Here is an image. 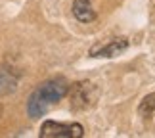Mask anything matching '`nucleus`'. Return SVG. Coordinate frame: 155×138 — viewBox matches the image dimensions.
Instances as JSON below:
<instances>
[{
	"instance_id": "nucleus-1",
	"label": "nucleus",
	"mask_w": 155,
	"mask_h": 138,
	"mask_svg": "<svg viewBox=\"0 0 155 138\" xmlns=\"http://www.w3.org/2000/svg\"><path fill=\"white\" fill-rule=\"evenodd\" d=\"M67 90H69V85L63 77H56V79L42 82L37 90L29 96V102H27L29 117L38 119V117L46 115L59 100H63V96L67 94Z\"/></svg>"
},
{
	"instance_id": "nucleus-2",
	"label": "nucleus",
	"mask_w": 155,
	"mask_h": 138,
	"mask_svg": "<svg viewBox=\"0 0 155 138\" xmlns=\"http://www.w3.org/2000/svg\"><path fill=\"white\" fill-rule=\"evenodd\" d=\"M69 100L71 107L75 111H84L88 107H92L98 100V88L92 85L90 81H79L75 85L69 86Z\"/></svg>"
},
{
	"instance_id": "nucleus-3",
	"label": "nucleus",
	"mask_w": 155,
	"mask_h": 138,
	"mask_svg": "<svg viewBox=\"0 0 155 138\" xmlns=\"http://www.w3.org/2000/svg\"><path fill=\"white\" fill-rule=\"evenodd\" d=\"M84 129L79 123L44 121L40 127V138H82Z\"/></svg>"
},
{
	"instance_id": "nucleus-4",
	"label": "nucleus",
	"mask_w": 155,
	"mask_h": 138,
	"mask_svg": "<svg viewBox=\"0 0 155 138\" xmlns=\"http://www.w3.org/2000/svg\"><path fill=\"white\" fill-rule=\"evenodd\" d=\"M128 48V40L119 37V39H111L105 44H96L90 48V56L92 58H113L117 54H121L123 50Z\"/></svg>"
},
{
	"instance_id": "nucleus-5",
	"label": "nucleus",
	"mask_w": 155,
	"mask_h": 138,
	"mask_svg": "<svg viewBox=\"0 0 155 138\" xmlns=\"http://www.w3.org/2000/svg\"><path fill=\"white\" fill-rule=\"evenodd\" d=\"M73 15L81 23H90L96 19V8H94L92 0H75L73 2Z\"/></svg>"
},
{
	"instance_id": "nucleus-6",
	"label": "nucleus",
	"mask_w": 155,
	"mask_h": 138,
	"mask_svg": "<svg viewBox=\"0 0 155 138\" xmlns=\"http://www.w3.org/2000/svg\"><path fill=\"white\" fill-rule=\"evenodd\" d=\"M17 88V75L8 67L0 65V96L12 94Z\"/></svg>"
},
{
	"instance_id": "nucleus-7",
	"label": "nucleus",
	"mask_w": 155,
	"mask_h": 138,
	"mask_svg": "<svg viewBox=\"0 0 155 138\" xmlns=\"http://www.w3.org/2000/svg\"><path fill=\"white\" fill-rule=\"evenodd\" d=\"M153 111H155V92L147 94L146 98L140 102V106H138V113H140V115H151Z\"/></svg>"
},
{
	"instance_id": "nucleus-8",
	"label": "nucleus",
	"mask_w": 155,
	"mask_h": 138,
	"mask_svg": "<svg viewBox=\"0 0 155 138\" xmlns=\"http://www.w3.org/2000/svg\"><path fill=\"white\" fill-rule=\"evenodd\" d=\"M2 111H4V107H2V104H0V119H2Z\"/></svg>"
}]
</instances>
